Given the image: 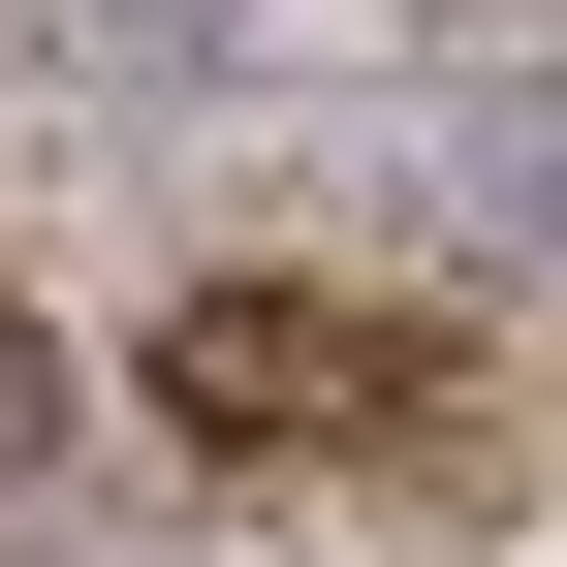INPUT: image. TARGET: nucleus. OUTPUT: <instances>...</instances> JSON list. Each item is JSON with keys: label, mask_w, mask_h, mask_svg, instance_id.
Here are the masks:
<instances>
[{"label": "nucleus", "mask_w": 567, "mask_h": 567, "mask_svg": "<svg viewBox=\"0 0 567 567\" xmlns=\"http://www.w3.org/2000/svg\"><path fill=\"white\" fill-rule=\"evenodd\" d=\"M0 473H63V347L32 316H0Z\"/></svg>", "instance_id": "f03ea898"}, {"label": "nucleus", "mask_w": 567, "mask_h": 567, "mask_svg": "<svg viewBox=\"0 0 567 567\" xmlns=\"http://www.w3.org/2000/svg\"><path fill=\"white\" fill-rule=\"evenodd\" d=\"M158 410H189V442H410L442 347L347 316V284H189V316H158Z\"/></svg>", "instance_id": "f257e3e1"}, {"label": "nucleus", "mask_w": 567, "mask_h": 567, "mask_svg": "<svg viewBox=\"0 0 567 567\" xmlns=\"http://www.w3.org/2000/svg\"><path fill=\"white\" fill-rule=\"evenodd\" d=\"M473 32H567V0H473Z\"/></svg>", "instance_id": "7ed1b4c3"}]
</instances>
